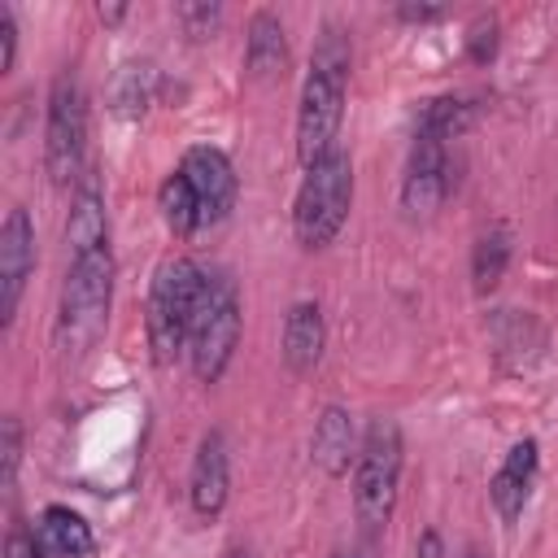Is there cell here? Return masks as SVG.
I'll return each instance as SVG.
<instances>
[{
  "label": "cell",
  "mask_w": 558,
  "mask_h": 558,
  "mask_svg": "<svg viewBox=\"0 0 558 558\" xmlns=\"http://www.w3.org/2000/svg\"><path fill=\"white\" fill-rule=\"evenodd\" d=\"M493 52H497V22H493V17H480V22L471 26V35H466V57H471L475 65H488Z\"/></svg>",
  "instance_id": "cell-24"
},
{
  "label": "cell",
  "mask_w": 558,
  "mask_h": 558,
  "mask_svg": "<svg viewBox=\"0 0 558 558\" xmlns=\"http://www.w3.org/2000/svg\"><path fill=\"white\" fill-rule=\"evenodd\" d=\"M227 484H231V466H227V440L222 432H205L196 445V462H192V510L201 519H218L227 506Z\"/></svg>",
  "instance_id": "cell-11"
},
{
  "label": "cell",
  "mask_w": 558,
  "mask_h": 558,
  "mask_svg": "<svg viewBox=\"0 0 558 558\" xmlns=\"http://www.w3.org/2000/svg\"><path fill=\"white\" fill-rule=\"evenodd\" d=\"M418 558H440V536H436V532H423V541H418Z\"/></svg>",
  "instance_id": "cell-28"
},
{
  "label": "cell",
  "mask_w": 558,
  "mask_h": 558,
  "mask_svg": "<svg viewBox=\"0 0 558 558\" xmlns=\"http://www.w3.org/2000/svg\"><path fill=\"white\" fill-rule=\"evenodd\" d=\"M227 558H248V554H244V549H235V554H227Z\"/></svg>",
  "instance_id": "cell-30"
},
{
  "label": "cell",
  "mask_w": 558,
  "mask_h": 558,
  "mask_svg": "<svg viewBox=\"0 0 558 558\" xmlns=\"http://www.w3.org/2000/svg\"><path fill=\"white\" fill-rule=\"evenodd\" d=\"M157 209H161V222H166L179 240L192 235L196 227H205V218H201V201H196L192 183L183 179V170H174V174L161 179V187H157Z\"/></svg>",
  "instance_id": "cell-18"
},
{
  "label": "cell",
  "mask_w": 558,
  "mask_h": 558,
  "mask_svg": "<svg viewBox=\"0 0 558 558\" xmlns=\"http://www.w3.org/2000/svg\"><path fill=\"white\" fill-rule=\"evenodd\" d=\"M244 65L253 78H279L283 65H288V35H283V22L270 13V9H257L248 17V35H244Z\"/></svg>",
  "instance_id": "cell-15"
},
{
  "label": "cell",
  "mask_w": 558,
  "mask_h": 558,
  "mask_svg": "<svg viewBox=\"0 0 558 558\" xmlns=\"http://www.w3.org/2000/svg\"><path fill=\"white\" fill-rule=\"evenodd\" d=\"M96 13H100V22H105V26H113V22H122V17H126V4H100Z\"/></svg>",
  "instance_id": "cell-29"
},
{
  "label": "cell",
  "mask_w": 558,
  "mask_h": 558,
  "mask_svg": "<svg viewBox=\"0 0 558 558\" xmlns=\"http://www.w3.org/2000/svg\"><path fill=\"white\" fill-rule=\"evenodd\" d=\"M153 83H157L153 65H122L113 78V109L122 118H140L144 105L153 100Z\"/></svg>",
  "instance_id": "cell-20"
},
{
  "label": "cell",
  "mask_w": 558,
  "mask_h": 558,
  "mask_svg": "<svg viewBox=\"0 0 558 558\" xmlns=\"http://www.w3.org/2000/svg\"><path fill=\"white\" fill-rule=\"evenodd\" d=\"M418 126L423 131H436L440 140H453L471 126V105L462 96H440V100H427L423 113H418Z\"/></svg>",
  "instance_id": "cell-21"
},
{
  "label": "cell",
  "mask_w": 558,
  "mask_h": 558,
  "mask_svg": "<svg viewBox=\"0 0 558 558\" xmlns=\"http://www.w3.org/2000/svg\"><path fill=\"white\" fill-rule=\"evenodd\" d=\"M336 558H353V554H336Z\"/></svg>",
  "instance_id": "cell-31"
},
{
  "label": "cell",
  "mask_w": 558,
  "mask_h": 558,
  "mask_svg": "<svg viewBox=\"0 0 558 558\" xmlns=\"http://www.w3.org/2000/svg\"><path fill=\"white\" fill-rule=\"evenodd\" d=\"M65 244H70V257H78V253H96V248H109L105 196H100V183H96L92 174H83V183L74 187L70 218H65Z\"/></svg>",
  "instance_id": "cell-12"
},
{
  "label": "cell",
  "mask_w": 558,
  "mask_h": 558,
  "mask_svg": "<svg viewBox=\"0 0 558 558\" xmlns=\"http://www.w3.org/2000/svg\"><path fill=\"white\" fill-rule=\"evenodd\" d=\"M183 179L192 183L196 201H201V218L205 222H222L235 205V170L227 161V153L209 148V144H196L183 153Z\"/></svg>",
  "instance_id": "cell-10"
},
{
  "label": "cell",
  "mask_w": 558,
  "mask_h": 558,
  "mask_svg": "<svg viewBox=\"0 0 558 558\" xmlns=\"http://www.w3.org/2000/svg\"><path fill=\"white\" fill-rule=\"evenodd\" d=\"M39 541L48 545V554L57 558H87L92 554V527L83 523V514L65 510V506H48L39 519Z\"/></svg>",
  "instance_id": "cell-17"
},
{
  "label": "cell",
  "mask_w": 558,
  "mask_h": 558,
  "mask_svg": "<svg viewBox=\"0 0 558 558\" xmlns=\"http://www.w3.org/2000/svg\"><path fill=\"white\" fill-rule=\"evenodd\" d=\"M17 61V22L9 13V4H0V74H9Z\"/></svg>",
  "instance_id": "cell-25"
},
{
  "label": "cell",
  "mask_w": 558,
  "mask_h": 558,
  "mask_svg": "<svg viewBox=\"0 0 558 558\" xmlns=\"http://www.w3.org/2000/svg\"><path fill=\"white\" fill-rule=\"evenodd\" d=\"M510 266V227L506 222H493L480 231L475 240V253H471V279H475V292H493L501 283Z\"/></svg>",
  "instance_id": "cell-19"
},
{
  "label": "cell",
  "mask_w": 558,
  "mask_h": 558,
  "mask_svg": "<svg viewBox=\"0 0 558 558\" xmlns=\"http://www.w3.org/2000/svg\"><path fill=\"white\" fill-rule=\"evenodd\" d=\"M83 153H87V105L74 70H61L48 92V122H44V166L57 187L83 183Z\"/></svg>",
  "instance_id": "cell-7"
},
{
  "label": "cell",
  "mask_w": 558,
  "mask_h": 558,
  "mask_svg": "<svg viewBox=\"0 0 558 558\" xmlns=\"http://www.w3.org/2000/svg\"><path fill=\"white\" fill-rule=\"evenodd\" d=\"M344 83H349V44L336 26H327L314 48V61H310V74L301 87V105H296L301 166H314L336 148L340 118H344Z\"/></svg>",
  "instance_id": "cell-1"
},
{
  "label": "cell",
  "mask_w": 558,
  "mask_h": 558,
  "mask_svg": "<svg viewBox=\"0 0 558 558\" xmlns=\"http://www.w3.org/2000/svg\"><path fill=\"white\" fill-rule=\"evenodd\" d=\"M401 462H405L401 427L392 418H371L362 449H357V466H353V506H357V519L366 532L388 527V519L397 510Z\"/></svg>",
  "instance_id": "cell-5"
},
{
  "label": "cell",
  "mask_w": 558,
  "mask_h": 558,
  "mask_svg": "<svg viewBox=\"0 0 558 558\" xmlns=\"http://www.w3.org/2000/svg\"><path fill=\"white\" fill-rule=\"evenodd\" d=\"M35 266V227L26 218V209H9L4 227H0V323L9 327L26 288V275Z\"/></svg>",
  "instance_id": "cell-9"
},
{
  "label": "cell",
  "mask_w": 558,
  "mask_h": 558,
  "mask_svg": "<svg viewBox=\"0 0 558 558\" xmlns=\"http://www.w3.org/2000/svg\"><path fill=\"white\" fill-rule=\"evenodd\" d=\"M174 17L183 22V31H187V35L205 39V35L218 26V17H222V4H205V0H196V4H174Z\"/></svg>",
  "instance_id": "cell-23"
},
{
  "label": "cell",
  "mask_w": 558,
  "mask_h": 558,
  "mask_svg": "<svg viewBox=\"0 0 558 558\" xmlns=\"http://www.w3.org/2000/svg\"><path fill=\"white\" fill-rule=\"evenodd\" d=\"M205 283H209V275L192 257H166L157 266L153 288H148V318H144V327H148V349H153V357L161 366L174 362L187 349L192 318L201 310Z\"/></svg>",
  "instance_id": "cell-3"
},
{
  "label": "cell",
  "mask_w": 558,
  "mask_h": 558,
  "mask_svg": "<svg viewBox=\"0 0 558 558\" xmlns=\"http://www.w3.org/2000/svg\"><path fill=\"white\" fill-rule=\"evenodd\" d=\"M353 205V161L349 153L331 148L323 161L305 166V179L296 187V205H292V231L301 248H327Z\"/></svg>",
  "instance_id": "cell-4"
},
{
  "label": "cell",
  "mask_w": 558,
  "mask_h": 558,
  "mask_svg": "<svg viewBox=\"0 0 558 558\" xmlns=\"http://www.w3.org/2000/svg\"><path fill=\"white\" fill-rule=\"evenodd\" d=\"M44 554H48V545L26 536V532H13L9 545H4V558H44Z\"/></svg>",
  "instance_id": "cell-26"
},
{
  "label": "cell",
  "mask_w": 558,
  "mask_h": 558,
  "mask_svg": "<svg viewBox=\"0 0 558 558\" xmlns=\"http://www.w3.org/2000/svg\"><path fill=\"white\" fill-rule=\"evenodd\" d=\"M532 480H536V440H519L506 453V462L497 466L493 484H488V497H493V506H497V514L506 523H514L523 514V501H527Z\"/></svg>",
  "instance_id": "cell-14"
},
{
  "label": "cell",
  "mask_w": 558,
  "mask_h": 558,
  "mask_svg": "<svg viewBox=\"0 0 558 558\" xmlns=\"http://www.w3.org/2000/svg\"><path fill=\"white\" fill-rule=\"evenodd\" d=\"M449 140H440L436 131H414V148L405 161V179H401V209L410 218H432L440 209V201L449 196Z\"/></svg>",
  "instance_id": "cell-8"
},
{
  "label": "cell",
  "mask_w": 558,
  "mask_h": 558,
  "mask_svg": "<svg viewBox=\"0 0 558 558\" xmlns=\"http://www.w3.org/2000/svg\"><path fill=\"white\" fill-rule=\"evenodd\" d=\"M17 462H22V423L4 418V427H0V488H13Z\"/></svg>",
  "instance_id": "cell-22"
},
{
  "label": "cell",
  "mask_w": 558,
  "mask_h": 558,
  "mask_svg": "<svg viewBox=\"0 0 558 558\" xmlns=\"http://www.w3.org/2000/svg\"><path fill=\"white\" fill-rule=\"evenodd\" d=\"M109 305H113V253H78L70 257L65 283H61V305H57V353L65 362H78L83 353L96 349V340L109 327Z\"/></svg>",
  "instance_id": "cell-2"
},
{
  "label": "cell",
  "mask_w": 558,
  "mask_h": 558,
  "mask_svg": "<svg viewBox=\"0 0 558 558\" xmlns=\"http://www.w3.org/2000/svg\"><path fill=\"white\" fill-rule=\"evenodd\" d=\"M445 9L440 4H401L397 9V17H405V22H436Z\"/></svg>",
  "instance_id": "cell-27"
},
{
  "label": "cell",
  "mask_w": 558,
  "mask_h": 558,
  "mask_svg": "<svg viewBox=\"0 0 558 558\" xmlns=\"http://www.w3.org/2000/svg\"><path fill=\"white\" fill-rule=\"evenodd\" d=\"M240 344V292L227 275H209L201 310L192 318L187 336V357L201 384H218L222 371L231 366V353Z\"/></svg>",
  "instance_id": "cell-6"
},
{
  "label": "cell",
  "mask_w": 558,
  "mask_h": 558,
  "mask_svg": "<svg viewBox=\"0 0 558 558\" xmlns=\"http://www.w3.org/2000/svg\"><path fill=\"white\" fill-rule=\"evenodd\" d=\"M357 440H353V418L344 405H323L314 436H310V453L327 475H344L349 462H357Z\"/></svg>",
  "instance_id": "cell-16"
},
{
  "label": "cell",
  "mask_w": 558,
  "mask_h": 558,
  "mask_svg": "<svg viewBox=\"0 0 558 558\" xmlns=\"http://www.w3.org/2000/svg\"><path fill=\"white\" fill-rule=\"evenodd\" d=\"M323 344H327L323 310L314 301H296L283 318V366L292 375H310L323 362Z\"/></svg>",
  "instance_id": "cell-13"
},
{
  "label": "cell",
  "mask_w": 558,
  "mask_h": 558,
  "mask_svg": "<svg viewBox=\"0 0 558 558\" xmlns=\"http://www.w3.org/2000/svg\"><path fill=\"white\" fill-rule=\"evenodd\" d=\"M466 558H480V554H466Z\"/></svg>",
  "instance_id": "cell-32"
}]
</instances>
